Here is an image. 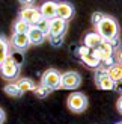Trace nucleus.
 I'll use <instances>...</instances> for the list:
<instances>
[{
	"instance_id": "1",
	"label": "nucleus",
	"mask_w": 122,
	"mask_h": 124,
	"mask_svg": "<svg viewBox=\"0 0 122 124\" xmlns=\"http://www.w3.org/2000/svg\"><path fill=\"white\" fill-rule=\"evenodd\" d=\"M95 29L104 41H108L115 46L118 44V41L121 38V29H119V23H118L116 18H113L110 15H106L102 18V21Z\"/></svg>"
},
{
	"instance_id": "2",
	"label": "nucleus",
	"mask_w": 122,
	"mask_h": 124,
	"mask_svg": "<svg viewBox=\"0 0 122 124\" xmlns=\"http://www.w3.org/2000/svg\"><path fill=\"white\" fill-rule=\"evenodd\" d=\"M68 32V21H63L60 18H53L50 20V26H48V35L47 38L53 46L62 44V38Z\"/></svg>"
},
{
	"instance_id": "3",
	"label": "nucleus",
	"mask_w": 122,
	"mask_h": 124,
	"mask_svg": "<svg viewBox=\"0 0 122 124\" xmlns=\"http://www.w3.org/2000/svg\"><path fill=\"white\" fill-rule=\"evenodd\" d=\"M20 74H21V65H20V62L15 61L12 56L6 59L5 64L0 67V76H2V79L8 80L9 83L20 79Z\"/></svg>"
},
{
	"instance_id": "4",
	"label": "nucleus",
	"mask_w": 122,
	"mask_h": 124,
	"mask_svg": "<svg viewBox=\"0 0 122 124\" xmlns=\"http://www.w3.org/2000/svg\"><path fill=\"white\" fill-rule=\"evenodd\" d=\"M66 106H68V109L72 114H83L88 109L89 101H88V97L83 92L72 91L68 95V98H66Z\"/></svg>"
},
{
	"instance_id": "5",
	"label": "nucleus",
	"mask_w": 122,
	"mask_h": 124,
	"mask_svg": "<svg viewBox=\"0 0 122 124\" xmlns=\"http://www.w3.org/2000/svg\"><path fill=\"white\" fill-rule=\"evenodd\" d=\"M60 83H62V74L60 71H57L56 68H48L42 73L41 77V85L47 88L50 92L60 89Z\"/></svg>"
},
{
	"instance_id": "6",
	"label": "nucleus",
	"mask_w": 122,
	"mask_h": 124,
	"mask_svg": "<svg viewBox=\"0 0 122 124\" xmlns=\"http://www.w3.org/2000/svg\"><path fill=\"white\" fill-rule=\"evenodd\" d=\"M18 18L24 20L27 24H30V26H36V24L42 20V15H41V12L36 6H29V8H21L20 9Z\"/></svg>"
},
{
	"instance_id": "7",
	"label": "nucleus",
	"mask_w": 122,
	"mask_h": 124,
	"mask_svg": "<svg viewBox=\"0 0 122 124\" xmlns=\"http://www.w3.org/2000/svg\"><path fill=\"white\" fill-rule=\"evenodd\" d=\"M95 85L98 86V89L101 91H115L116 89V83L108 77V74L106 73L104 68H98V71L95 73Z\"/></svg>"
},
{
	"instance_id": "8",
	"label": "nucleus",
	"mask_w": 122,
	"mask_h": 124,
	"mask_svg": "<svg viewBox=\"0 0 122 124\" xmlns=\"http://www.w3.org/2000/svg\"><path fill=\"white\" fill-rule=\"evenodd\" d=\"M9 44L14 52L24 53L30 47V41H29L27 33H12V36L9 38Z\"/></svg>"
},
{
	"instance_id": "9",
	"label": "nucleus",
	"mask_w": 122,
	"mask_h": 124,
	"mask_svg": "<svg viewBox=\"0 0 122 124\" xmlns=\"http://www.w3.org/2000/svg\"><path fill=\"white\" fill-rule=\"evenodd\" d=\"M81 85V76L77 71H66L62 74L60 89H77Z\"/></svg>"
},
{
	"instance_id": "10",
	"label": "nucleus",
	"mask_w": 122,
	"mask_h": 124,
	"mask_svg": "<svg viewBox=\"0 0 122 124\" xmlns=\"http://www.w3.org/2000/svg\"><path fill=\"white\" fill-rule=\"evenodd\" d=\"M75 15V8L69 2H57V9H56V17L63 21L72 20Z\"/></svg>"
},
{
	"instance_id": "11",
	"label": "nucleus",
	"mask_w": 122,
	"mask_h": 124,
	"mask_svg": "<svg viewBox=\"0 0 122 124\" xmlns=\"http://www.w3.org/2000/svg\"><path fill=\"white\" fill-rule=\"evenodd\" d=\"M39 12L42 18H45V20H53V18H56V9H57V2H54V0H45L44 3L39 5Z\"/></svg>"
},
{
	"instance_id": "12",
	"label": "nucleus",
	"mask_w": 122,
	"mask_h": 124,
	"mask_svg": "<svg viewBox=\"0 0 122 124\" xmlns=\"http://www.w3.org/2000/svg\"><path fill=\"white\" fill-rule=\"evenodd\" d=\"M27 36H29L30 46H41V44H44L45 39H47V35L36 26H30L29 32H27Z\"/></svg>"
},
{
	"instance_id": "13",
	"label": "nucleus",
	"mask_w": 122,
	"mask_h": 124,
	"mask_svg": "<svg viewBox=\"0 0 122 124\" xmlns=\"http://www.w3.org/2000/svg\"><path fill=\"white\" fill-rule=\"evenodd\" d=\"M104 41L101 38V36L98 35V32H88L86 35H84V39H83V46H86L88 48H90V50H95V48H98L100 44Z\"/></svg>"
},
{
	"instance_id": "14",
	"label": "nucleus",
	"mask_w": 122,
	"mask_h": 124,
	"mask_svg": "<svg viewBox=\"0 0 122 124\" xmlns=\"http://www.w3.org/2000/svg\"><path fill=\"white\" fill-rule=\"evenodd\" d=\"M12 48H11V44H9V39L6 38L5 35L0 33V67L5 64V61L12 56Z\"/></svg>"
},
{
	"instance_id": "15",
	"label": "nucleus",
	"mask_w": 122,
	"mask_h": 124,
	"mask_svg": "<svg viewBox=\"0 0 122 124\" xmlns=\"http://www.w3.org/2000/svg\"><path fill=\"white\" fill-rule=\"evenodd\" d=\"M106 73L108 74V77H110L115 83H119L122 82V65L118 64V62H115V64H112L110 67L104 68Z\"/></svg>"
},
{
	"instance_id": "16",
	"label": "nucleus",
	"mask_w": 122,
	"mask_h": 124,
	"mask_svg": "<svg viewBox=\"0 0 122 124\" xmlns=\"http://www.w3.org/2000/svg\"><path fill=\"white\" fill-rule=\"evenodd\" d=\"M80 59H81L83 64L86 65V67H89V68H96V70H98V68L101 67V61L94 54V52H90V53H88V54H84V56H81Z\"/></svg>"
},
{
	"instance_id": "17",
	"label": "nucleus",
	"mask_w": 122,
	"mask_h": 124,
	"mask_svg": "<svg viewBox=\"0 0 122 124\" xmlns=\"http://www.w3.org/2000/svg\"><path fill=\"white\" fill-rule=\"evenodd\" d=\"M3 91H5V94H6V95H9V97H12V98H20V97L24 94V92H23L20 88H18L17 82H12V83L5 85Z\"/></svg>"
},
{
	"instance_id": "18",
	"label": "nucleus",
	"mask_w": 122,
	"mask_h": 124,
	"mask_svg": "<svg viewBox=\"0 0 122 124\" xmlns=\"http://www.w3.org/2000/svg\"><path fill=\"white\" fill-rule=\"evenodd\" d=\"M17 85H18V88H20L23 92L33 91V88H35V82L32 79H29V77H20L17 80Z\"/></svg>"
},
{
	"instance_id": "19",
	"label": "nucleus",
	"mask_w": 122,
	"mask_h": 124,
	"mask_svg": "<svg viewBox=\"0 0 122 124\" xmlns=\"http://www.w3.org/2000/svg\"><path fill=\"white\" fill-rule=\"evenodd\" d=\"M12 29H14V33H27L29 29H30V24H27L21 18H17L14 21V27Z\"/></svg>"
},
{
	"instance_id": "20",
	"label": "nucleus",
	"mask_w": 122,
	"mask_h": 124,
	"mask_svg": "<svg viewBox=\"0 0 122 124\" xmlns=\"http://www.w3.org/2000/svg\"><path fill=\"white\" fill-rule=\"evenodd\" d=\"M32 92H33V94L38 97V98H45V97H48V95L51 94V92L48 91L47 88H44V86H42L41 83H39V85H35V88H33Z\"/></svg>"
},
{
	"instance_id": "21",
	"label": "nucleus",
	"mask_w": 122,
	"mask_h": 124,
	"mask_svg": "<svg viewBox=\"0 0 122 124\" xmlns=\"http://www.w3.org/2000/svg\"><path fill=\"white\" fill-rule=\"evenodd\" d=\"M106 17V14H102V12H100V11H96V12H94L92 14V17H90V21H92V26L94 27H96L98 24L102 21V18Z\"/></svg>"
},
{
	"instance_id": "22",
	"label": "nucleus",
	"mask_w": 122,
	"mask_h": 124,
	"mask_svg": "<svg viewBox=\"0 0 122 124\" xmlns=\"http://www.w3.org/2000/svg\"><path fill=\"white\" fill-rule=\"evenodd\" d=\"M18 3L23 5V8H29V6H36V0H18Z\"/></svg>"
},
{
	"instance_id": "23",
	"label": "nucleus",
	"mask_w": 122,
	"mask_h": 124,
	"mask_svg": "<svg viewBox=\"0 0 122 124\" xmlns=\"http://www.w3.org/2000/svg\"><path fill=\"white\" fill-rule=\"evenodd\" d=\"M116 109H118V112L122 115V95L118 98V101H116Z\"/></svg>"
},
{
	"instance_id": "24",
	"label": "nucleus",
	"mask_w": 122,
	"mask_h": 124,
	"mask_svg": "<svg viewBox=\"0 0 122 124\" xmlns=\"http://www.w3.org/2000/svg\"><path fill=\"white\" fill-rule=\"evenodd\" d=\"M116 62L122 65V48H119V50L116 52Z\"/></svg>"
},
{
	"instance_id": "25",
	"label": "nucleus",
	"mask_w": 122,
	"mask_h": 124,
	"mask_svg": "<svg viewBox=\"0 0 122 124\" xmlns=\"http://www.w3.org/2000/svg\"><path fill=\"white\" fill-rule=\"evenodd\" d=\"M6 121V114H5V110L0 108V124H3Z\"/></svg>"
},
{
	"instance_id": "26",
	"label": "nucleus",
	"mask_w": 122,
	"mask_h": 124,
	"mask_svg": "<svg viewBox=\"0 0 122 124\" xmlns=\"http://www.w3.org/2000/svg\"><path fill=\"white\" fill-rule=\"evenodd\" d=\"M116 124H122V121H119V123H116Z\"/></svg>"
}]
</instances>
